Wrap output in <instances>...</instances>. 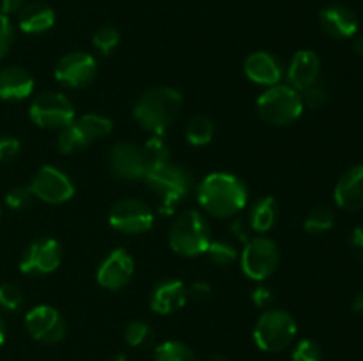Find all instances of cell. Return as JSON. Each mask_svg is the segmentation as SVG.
<instances>
[{
	"mask_svg": "<svg viewBox=\"0 0 363 361\" xmlns=\"http://www.w3.org/2000/svg\"><path fill=\"white\" fill-rule=\"evenodd\" d=\"M353 310L358 311V314H363V292L358 294L353 299Z\"/></svg>",
	"mask_w": 363,
	"mask_h": 361,
	"instance_id": "44",
	"label": "cell"
},
{
	"mask_svg": "<svg viewBox=\"0 0 363 361\" xmlns=\"http://www.w3.org/2000/svg\"><path fill=\"white\" fill-rule=\"evenodd\" d=\"M28 113H30L32 122L46 130H62L77 119L73 103L60 92L39 94L32 101Z\"/></svg>",
	"mask_w": 363,
	"mask_h": 361,
	"instance_id": "8",
	"label": "cell"
},
{
	"mask_svg": "<svg viewBox=\"0 0 363 361\" xmlns=\"http://www.w3.org/2000/svg\"><path fill=\"white\" fill-rule=\"evenodd\" d=\"M186 294L188 299L202 303V301H208L211 297L213 289L208 282H195L190 287H186Z\"/></svg>",
	"mask_w": 363,
	"mask_h": 361,
	"instance_id": "39",
	"label": "cell"
},
{
	"mask_svg": "<svg viewBox=\"0 0 363 361\" xmlns=\"http://www.w3.org/2000/svg\"><path fill=\"white\" fill-rule=\"evenodd\" d=\"M206 255L209 260L216 265H230L236 262L238 250L229 243V241L211 239V243L206 248Z\"/></svg>",
	"mask_w": 363,
	"mask_h": 361,
	"instance_id": "30",
	"label": "cell"
},
{
	"mask_svg": "<svg viewBox=\"0 0 363 361\" xmlns=\"http://www.w3.org/2000/svg\"><path fill=\"white\" fill-rule=\"evenodd\" d=\"M74 122L89 142L106 137L112 131V120L105 115H99V113H85V115L74 119Z\"/></svg>",
	"mask_w": 363,
	"mask_h": 361,
	"instance_id": "25",
	"label": "cell"
},
{
	"mask_svg": "<svg viewBox=\"0 0 363 361\" xmlns=\"http://www.w3.org/2000/svg\"><path fill=\"white\" fill-rule=\"evenodd\" d=\"M124 338L131 347H149L155 340V331L151 326L144 321H131L126 326Z\"/></svg>",
	"mask_w": 363,
	"mask_h": 361,
	"instance_id": "31",
	"label": "cell"
},
{
	"mask_svg": "<svg viewBox=\"0 0 363 361\" xmlns=\"http://www.w3.org/2000/svg\"><path fill=\"white\" fill-rule=\"evenodd\" d=\"M30 190L34 197L46 204H64L74 195V186L69 177L62 170L50 165L43 166L35 172L30 183Z\"/></svg>",
	"mask_w": 363,
	"mask_h": 361,
	"instance_id": "12",
	"label": "cell"
},
{
	"mask_svg": "<svg viewBox=\"0 0 363 361\" xmlns=\"http://www.w3.org/2000/svg\"><path fill=\"white\" fill-rule=\"evenodd\" d=\"M142 152H144L147 166L165 163L170 159V149L169 145L165 144L162 134H151V138H149L144 144V147H142Z\"/></svg>",
	"mask_w": 363,
	"mask_h": 361,
	"instance_id": "29",
	"label": "cell"
},
{
	"mask_svg": "<svg viewBox=\"0 0 363 361\" xmlns=\"http://www.w3.org/2000/svg\"><path fill=\"white\" fill-rule=\"evenodd\" d=\"M280 262V250L275 241L268 237H252L241 251V269L255 282L269 278Z\"/></svg>",
	"mask_w": 363,
	"mask_h": 361,
	"instance_id": "7",
	"label": "cell"
},
{
	"mask_svg": "<svg viewBox=\"0 0 363 361\" xmlns=\"http://www.w3.org/2000/svg\"><path fill=\"white\" fill-rule=\"evenodd\" d=\"M211 361H227V360H223V357H215V360H211Z\"/></svg>",
	"mask_w": 363,
	"mask_h": 361,
	"instance_id": "48",
	"label": "cell"
},
{
	"mask_svg": "<svg viewBox=\"0 0 363 361\" xmlns=\"http://www.w3.org/2000/svg\"><path fill=\"white\" fill-rule=\"evenodd\" d=\"M215 137V124L204 115H195L186 124V140L190 145L202 147L208 145Z\"/></svg>",
	"mask_w": 363,
	"mask_h": 361,
	"instance_id": "24",
	"label": "cell"
},
{
	"mask_svg": "<svg viewBox=\"0 0 363 361\" xmlns=\"http://www.w3.org/2000/svg\"><path fill=\"white\" fill-rule=\"evenodd\" d=\"M108 222L117 232L144 234L155 223V214L151 207L138 198H121L110 209Z\"/></svg>",
	"mask_w": 363,
	"mask_h": 361,
	"instance_id": "9",
	"label": "cell"
},
{
	"mask_svg": "<svg viewBox=\"0 0 363 361\" xmlns=\"http://www.w3.org/2000/svg\"><path fill=\"white\" fill-rule=\"evenodd\" d=\"M155 361H197V357L186 343L169 340L156 347Z\"/></svg>",
	"mask_w": 363,
	"mask_h": 361,
	"instance_id": "27",
	"label": "cell"
},
{
	"mask_svg": "<svg viewBox=\"0 0 363 361\" xmlns=\"http://www.w3.org/2000/svg\"><path fill=\"white\" fill-rule=\"evenodd\" d=\"M183 96L172 87H152L140 96L133 110L135 119L151 134H163L179 117Z\"/></svg>",
	"mask_w": 363,
	"mask_h": 361,
	"instance_id": "2",
	"label": "cell"
},
{
	"mask_svg": "<svg viewBox=\"0 0 363 361\" xmlns=\"http://www.w3.org/2000/svg\"><path fill=\"white\" fill-rule=\"evenodd\" d=\"M300 96L301 101H303V106H308V108H319V106H323L328 101L330 92L325 81L319 78L314 84L308 85L307 88H303V91L300 92Z\"/></svg>",
	"mask_w": 363,
	"mask_h": 361,
	"instance_id": "32",
	"label": "cell"
},
{
	"mask_svg": "<svg viewBox=\"0 0 363 361\" xmlns=\"http://www.w3.org/2000/svg\"><path fill=\"white\" fill-rule=\"evenodd\" d=\"M186 301V285L179 280H163L151 292V308L160 315L174 314L183 308Z\"/></svg>",
	"mask_w": 363,
	"mask_h": 361,
	"instance_id": "20",
	"label": "cell"
},
{
	"mask_svg": "<svg viewBox=\"0 0 363 361\" xmlns=\"http://www.w3.org/2000/svg\"><path fill=\"white\" fill-rule=\"evenodd\" d=\"M300 92L289 84L268 87L257 99V112L264 122L272 126H287L300 119L303 112Z\"/></svg>",
	"mask_w": 363,
	"mask_h": 361,
	"instance_id": "5",
	"label": "cell"
},
{
	"mask_svg": "<svg viewBox=\"0 0 363 361\" xmlns=\"http://www.w3.org/2000/svg\"><path fill=\"white\" fill-rule=\"evenodd\" d=\"M321 78V62L319 57L311 50H300L294 53L291 59L289 67H287V80L291 87L301 92L308 85L314 84L315 80Z\"/></svg>",
	"mask_w": 363,
	"mask_h": 361,
	"instance_id": "18",
	"label": "cell"
},
{
	"mask_svg": "<svg viewBox=\"0 0 363 361\" xmlns=\"http://www.w3.org/2000/svg\"><path fill=\"white\" fill-rule=\"evenodd\" d=\"M252 301H254L255 306L269 308L273 304V292L268 289V287L261 285L252 292Z\"/></svg>",
	"mask_w": 363,
	"mask_h": 361,
	"instance_id": "40",
	"label": "cell"
},
{
	"mask_svg": "<svg viewBox=\"0 0 363 361\" xmlns=\"http://www.w3.org/2000/svg\"><path fill=\"white\" fill-rule=\"evenodd\" d=\"M135 271V262L131 255L123 248L110 251L98 269V283L106 290H121L130 283Z\"/></svg>",
	"mask_w": 363,
	"mask_h": 361,
	"instance_id": "15",
	"label": "cell"
},
{
	"mask_svg": "<svg viewBox=\"0 0 363 361\" xmlns=\"http://www.w3.org/2000/svg\"><path fill=\"white\" fill-rule=\"evenodd\" d=\"M6 324H4L2 317H0V345H2L4 342H6Z\"/></svg>",
	"mask_w": 363,
	"mask_h": 361,
	"instance_id": "46",
	"label": "cell"
},
{
	"mask_svg": "<svg viewBox=\"0 0 363 361\" xmlns=\"http://www.w3.org/2000/svg\"><path fill=\"white\" fill-rule=\"evenodd\" d=\"M119 41H121L119 30L113 27H101L98 32H96L94 38H92V42H94V46L103 53V55L112 53L113 50L119 46Z\"/></svg>",
	"mask_w": 363,
	"mask_h": 361,
	"instance_id": "33",
	"label": "cell"
},
{
	"mask_svg": "<svg viewBox=\"0 0 363 361\" xmlns=\"http://www.w3.org/2000/svg\"><path fill=\"white\" fill-rule=\"evenodd\" d=\"M23 304V294L14 283H0V306L14 311Z\"/></svg>",
	"mask_w": 363,
	"mask_h": 361,
	"instance_id": "34",
	"label": "cell"
},
{
	"mask_svg": "<svg viewBox=\"0 0 363 361\" xmlns=\"http://www.w3.org/2000/svg\"><path fill=\"white\" fill-rule=\"evenodd\" d=\"M98 74V62L91 53L73 52L64 55L55 67V78L69 88H84L92 84Z\"/></svg>",
	"mask_w": 363,
	"mask_h": 361,
	"instance_id": "13",
	"label": "cell"
},
{
	"mask_svg": "<svg viewBox=\"0 0 363 361\" xmlns=\"http://www.w3.org/2000/svg\"><path fill=\"white\" fill-rule=\"evenodd\" d=\"M62 262V246L59 241L38 239L23 251L20 260V271L30 276H45L55 271Z\"/></svg>",
	"mask_w": 363,
	"mask_h": 361,
	"instance_id": "11",
	"label": "cell"
},
{
	"mask_svg": "<svg viewBox=\"0 0 363 361\" xmlns=\"http://www.w3.org/2000/svg\"><path fill=\"white\" fill-rule=\"evenodd\" d=\"M91 142L85 138V134L82 133L80 127L77 126V122H71L69 126L62 127L59 133V138H57V147L62 154H71V152L78 151V149H84Z\"/></svg>",
	"mask_w": 363,
	"mask_h": 361,
	"instance_id": "28",
	"label": "cell"
},
{
	"mask_svg": "<svg viewBox=\"0 0 363 361\" xmlns=\"http://www.w3.org/2000/svg\"><path fill=\"white\" fill-rule=\"evenodd\" d=\"M335 202L344 211L363 209V165L351 166L335 186Z\"/></svg>",
	"mask_w": 363,
	"mask_h": 361,
	"instance_id": "19",
	"label": "cell"
},
{
	"mask_svg": "<svg viewBox=\"0 0 363 361\" xmlns=\"http://www.w3.org/2000/svg\"><path fill=\"white\" fill-rule=\"evenodd\" d=\"M108 166L116 177L128 180L144 179L147 163H145L142 147L128 142H119L108 152Z\"/></svg>",
	"mask_w": 363,
	"mask_h": 361,
	"instance_id": "14",
	"label": "cell"
},
{
	"mask_svg": "<svg viewBox=\"0 0 363 361\" xmlns=\"http://www.w3.org/2000/svg\"><path fill=\"white\" fill-rule=\"evenodd\" d=\"M323 350L314 340H301L293 350V361H321Z\"/></svg>",
	"mask_w": 363,
	"mask_h": 361,
	"instance_id": "36",
	"label": "cell"
},
{
	"mask_svg": "<svg viewBox=\"0 0 363 361\" xmlns=\"http://www.w3.org/2000/svg\"><path fill=\"white\" fill-rule=\"evenodd\" d=\"M279 219V205L273 197H261L252 204L248 214V225L254 232L264 234L275 227Z\"/></svg>",
	"mask_w": 363,
	"mask_h": 361,
	"instance_id": "23",
	"label": "cell"
},
{
	"mask_svg": "<svg viewBox=\"0 0 363 361\" xmlns=\"http://www.w3.org/2000/svg\"><path fill=\"white\" fill-rule=\"evenodd\" d=\"M169 243L170 248L183 257H197L206 253V248L211 243V229L206 216L195 209L181 212L172 223Z\"/></svg>",
	"mask_w": 363,
	"mask_h": 361,
	"instance_id": "4",
	"label": "cell"
},
{
	"mask_svg": "<svg viewBox=\"0 0 363 361\" xmlns=\"http://www.w3.org/2000/svg\"><path fill=\"white\" fill-rule=\"evenodd\" d=\"M230 232H233L234 237H238L240 241H243V243H247V241L252 239V237H248L252 232L250 225H248V223L241 218L234 219V222L230 223Z\"/></svg>",
	"mask_w": 363,
	"mask_h": 361,
	"instance_id": "41",
	"label": "cell"
},
{
	"mask_svg": "<svg viewBox=\"0 0 363 361\" xmlns=\"http://www.w3.org/2000/svg\"><path fill=\"white\" fill-rule=\"evenodd\" d=\"M354 52H357L358 55H360L363 59V34L358 35V39L354 41Z\"/></svg>",
	"mask_w": 363,
	"mask_h": 361,
	"instance_id": "45",
	"label": "cell"
},
{
	"mask_svg": "<svg viewBox=\"0 0 363 361\" xmlns=\"http://www.w3.org/2000/svg\"><path fill=\"white\" fill-rule=\"evenodd\" d=\"M298 326L293 315L286 310H266L254 328V340L266 353H280L293 343Z\"/></svg>",
	"mask_w": 363,
	"mask_h": 361,
	"instance_id": "6",
	"label": "cell"
},
{
	"mask_svg": "<svg viewBox=\"0 0 363 361\" xmlns=\"http://www.w3.org/2000/svg\"><path fill=\"white\" fill-rule=\"evenodd\" d=\"M18 21H20L21 30L27 32V34H41V32H46L53 27L55 13L46 4L32 2L20 11V20Z\"/></svg>",
	"mask_w": 363,
	"mask_h": 361,
	"instance_id": "22",
	"label": "cell"
},
{
	"mask_svg": "<svg viewBox=\"0 0 363 361\" xmlns=\"http://www.w3.org/2000/svg\"><path fill=\"white\" fill-rule=\"evenodd\" d=\"M350 244L353 253L357 255L360 260H363V227H358V229H354L353 232H351Z\"/></svg>",
	"mask_w": 363,
	"mask_h": 361,
	"instance_id": "42",
	"label": "cell"
},
{
	"mask_svg": "<svg viewBox=\"0 0 363 361\" xmlns=\"http://www.w3.org/2000/svg\"><path fill=\"white\" fill-rule=\"evenodd\" d=\"M245 74L250 81L264 87L280 84L284 76L282 62L269 52H255L245 59Z\"/></svg>",
	"mask_w": 363,
	"mask_h": 361,
	"instance_id": "16",
	"label": "cell"
},
{
	"mask_svg": "<svg viewBox=\"0 0 363 361\" xmlns=\"http://www.w3.org/2000/svg\"><path fill=\"white\" fill-rule=\"evenodd\" d=\"M25 7V0H2V14L20 13Z\"/></svg>",
	"mask_w": 363,
	"mask_h": 361,
	"instance_id": "43",
	"label": "cell"
},
{
	"mask_svg": "<svg viewBox=\"0 0 363 361\" xmlns=\"http://www.w3.org/2000/svg\"><path fill=\"white\" fill-rule=\"evenodd\" d=\"M14 41V28L6 14H0V59L7 55Z\"/></svg>",
	"mask_w": 363,
	"mask_h": 361,
	"instance_id": "37",
	"label": "cell"
},
{
	"mask_svg": "<svg viewBox=\"0 0 363 361\" xmlns=\"http://www.w3.org/2000/svg\"><path fill=\"white\" fill-rule=\"evenodd\" d=\"M319 21H321L323 30L333 39L353 38L358 30L357 13L344 4L325 7L319 14Z\"/></svg>",
	"mask_w": 363,
	"mask_h": 361,
	"instance_id": "17",
	"label": "cell"
},
{
	"mask_svg": "<svg viewBox=\"0 0 363 361\" xmlns=\"http://www.w3.org/2000/svg\"><path fill=\"white\" fill-rule=\"evenodd\" d=\"M25 329L35 342L52 345L66 336L67 326L55 308L48 304H39L25 315Z\"/></svg>",
	"mask_w": 363,
	"mask_h": 361,
	"instance_id": "10",
	"label": "cell"
},
{
	"mask_svg": "<svg viewBox=\"0 0 363 361\" xmlns=\"http://www.w3.org/2000/svg\"><path fill=\"white\" fill-rule=\"evenodd\" d=\"M144 180L158 197L162 214H172L177 205L194 190L190 172L172 159L147 166Z\"/></svg>",
	"mask_w": 363,
	"mask_h": 361,
	"instance_id": "3",
	"label": "cell"
},
{
	"mask_svg": "<svg viewBox=\"0 0 363 361\" xmlns=\"http://www.w3.org/2000/svg\"><path fill=\"white\" fill-rule=\"evenodd\" d=\"M197 200L215 218H233L248 204V188L229 172H213L197 186Z\"/></svg>",
	"mask_w": 363,
	"mask_h": 361,
	"instance_id": "1",
	"label": "cell"
},
{
	"mask_svg": "<svg viewBox=\"0 0 363 361\" xmlns=\"http://www.w3.org/2000/svg\"><path fill=\"white\" fill-rule=\"evenodd\" d=\"M32 198H34V193H32L30 186H16L7 191L6 204L7 207L14 209V211H21V209L30 205Z\"/></svg>",
	"mask_w": 363,
	"mask_h": 361,
	"instance_id": "35",
	"label": "cell"
},
{
	"mask_svg": "<svg viewBox=\"0 0 363 361\" xmlns=\"http://www.w3.org/2000/svg\"><path fill=\"white\" fill-rule=\"evenodd\" d=\"M34 92V78L23 67L9 66L0 69V99L18 101Z\"/></svg>",
	"mask_w": 363,
	"mask_h": 361,
	"instance_id": "21",
	"label": "cell"
},
{
	"mask_svg": "<svg viewBox=\"0 0 363 361\" xmlns=\"http://www.w3.org/2000/svg\"><path fill=\"white\" fill-rule=\"evenodd\" d=\"M333 223H335V212H333V209L330 205H318V207H314L308 212L303 227L308 234L318 236V234L328 232L333 227Z\"/></svg>",
	"mask_w": 363,
	"mask_h": 361,
	"instance_id": "26",
	"label": "cell"
},
{
	"mask_svg": "<svg viewBox=\"0 0 363 361\" xmlns=\"http://www.w3.org/2000/svg\"><path fill=\"white\" fill-rule=\"evenodd\" d=\"M20 142L13 137H0V163L13 161L20 154Z\"/></svg>",
	"mask_w": 363,
	"mask_h": 361,
	"instance_id": "38",
	"label": "cell"
},
{
	"mask_svg": "<svg viewBox=\"0 0 363 361\" xmlns=\"http://www.w3.org/2000/svg\"><path fill=\"white\" fill-rule=\"evenodd\" d=\"M116 361H126V356H123V354H121V356H117Z\"/></svg>",
	"mask_w": 363,
	"mask_h": 361,
	"instance_id": "47",
	"label": "cell"
}]
</instances>
